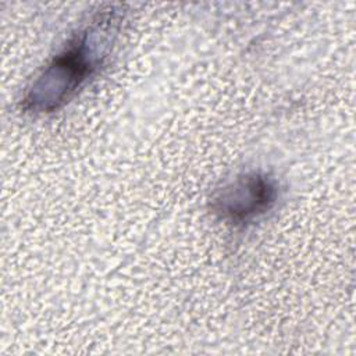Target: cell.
I'll list each match as a JSON object with an SVG mask.
<instances>
[{
	"instance_id": "obj_1",
	"label": "cell",
	"mask_w": 356,
	"mask_h": 356,
	"mask_svg": "<svg viewBox=\"0 0 356 356\" xmlns=\"http://www.w3.org/2000/svg\"><path fill=\"white\" fill-rule=\"evenodd\" d=\"M108 15L95 21L90 28L81 32L64 51L54 57L28 90L26 108L36 111L57 108L95 72L106 54L97 50L100 44L97 36H100Z\"/></svg>"
},
{
	"instance_id": "obj_2",
	"label": "cell",
	"mask_w": 356,
	"mask_h": 356,
	"mask_svg": "<svg viewBox=\"0 0 356 356\" xmlns=\"http://www.w3.org/2000/svg\"><path fill=\"white\" fill-rule=\"evenodd\" d=\"M275 196L273 181L261 174H249L224 188L216 199L214 209L234 224L245 222L268 210Z\"/></svg>"
}]
</instances>
